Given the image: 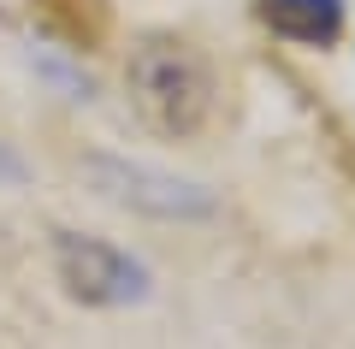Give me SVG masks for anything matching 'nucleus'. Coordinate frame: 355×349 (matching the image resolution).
<instances>
[{
    "label": "nucleus",
    "mask_w": 355,
    "mask_h": 349,
    "mask_svg": "<svg viewBox=\"0 0 355 349\" xmlns=\"http://www.w3.org/2000/svg\"><path fill=\"white\" fill-rule=\"evenodd\" d=\"M89 178H95L113 201H130V207L160 213V219H202V213H214V196H207V189L178 184V178L148 172V166H130V160H89Z\"/></svg>",
    "instance_id": "7ed1b4c3"
},
{
    "label": "nucleus",
    "mask_w": 355,
    "mask_h": 349,
    "mask_svg": "<svg viewBox=\"0 0 355 349\" xmlns=\"http://www.w3.org/2000/svg\"><path fill=\"white\" fill-rule=\"evenodd\" d=\"M0 184H24V160H18L6 142H0Z\"/></svg>",
    "instance_id": "423d86ee"
},
{
    "label": "nucleus",
    "mask_w": 355,
    "mask_h": 349,
    "mask_svg": "<svg viewBox=\"0 0 355 349\" xmlns=\"http://www.w3.org/2000/svg\"><path fill=\"white\" fill-rule=\"evenodd\" d=\"M30 18L65 48H101L113 30L107 0H30Z\"/></svg>",
    "instance_id": "39448f33"
},
{
    "label": "nucleus",
    "mask_w": 355,
    "mask_h": 349,
    "mask_svg": "<svg viewBox=\"0 0 355 349\" xmlns=\"http://www.w3.org/2000/svg\"><path fill=\"white\" fill-rule=\"evenodd\" d=\"M254 12L272 36L302 42V48H326L343 30V0H254Z\"/></svg>",
    "instance_id": "20e7f679"
},
{
    "label": "nucleus",
    "mask_w": 355,
    "mask_h": 349,
    "mask_svg": "<svg viewBox=\"0 0 355 349\" xmlns=\"http://www.w3.org/2000/svg\"><path fill=\"white\" fill-rule=\"evenodd\" d=\"M53 266H60V284L71 290L89 308H125V302L148 296V266L137 255L113 249L101 237H77V231H60L53 237Z\"/></svg>",
    "instance_id": "f03ea898"
},
{
    "label": "nucleus",
    "mask_w": 355,
    "mask_h": 349,
    "mask_svg": "<svg viewBox=\"0 0 355 349\" xmlns=\"http://www.w3.org/2000/svg\"><path fill=\"white\" fill-rule=\"evenodd\" d=\"M125 83L142 125L160 137H196L214 112V77H207L202 53L178 36H142L130 48Z\"/></svg>",
    "instance_id": "f257e3e1"
}]
</instances>
